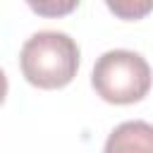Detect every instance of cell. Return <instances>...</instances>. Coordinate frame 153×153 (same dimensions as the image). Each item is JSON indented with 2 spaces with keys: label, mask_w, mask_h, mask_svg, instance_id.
Returning a JSON list of instances; mask_svg holds the SVG:
<instances>
[{
  "label": "cell",
  "mask_w": 153,
  "mask_h": 153,
  "mask_svg": "<svg viewBox=\"0 0 153 153\" xmlns=\"http://www.w3.org/2000/svg\"><path fill=\"white\" fill-rule=\"evenodd\" d=\"M151 67L134 50H108L103 53L91 72L93 91L112 105H131L151 91Z\"/></svg>",
  "instance_id": "2"
},
{
  "label": "cell",
  "mask_w": 153,
  "mask_h": 153,
  "mask_svg": "<svg viewBox=\"0 0 153 153\" xmlns=\"http://www.w3.org/2000/svg\"><path fill=\"white\" fill-rule=\"evenodd\" d=\"M38 17H50V19H55V17H67V14H72L76 7H79V2L81 0H24Z\"/></svg>",
  "instance_id": "5"
},
{
  "label": "cell",
  "mask_w": 153,
  "mask_h": 153,
  "mask_svg": "<svg viewBox=\"0 0 153 153\" xmlns=\"http://www.w3.org/2000/svg\"><path fill=\"white\" fill-rule=\"evenodd\" d=\"M5 96H7V76H5V72L0 69V105L5 103Z\"/></svg>",
  "instance_id": "6"
},
{
  "label": "cell",
  "mask_w": 153,
  "mask_h": 153,
  "mask_svg": "<svg viewBox=\"0 0 153 153\" xmlns=\"http://www.w3.org/2000/svg\"><path fill=\"white\" fill-rule=\"evenodd\" d=\"M108 10L124 22H139L153 12V0H105Z\"/></svg>",
  "instance_id": "4"
},
{
  "label": "cell",
  "mask_w": 153,
  "mask_h": 153,
  "mask_svg": "<svg viewBox=\"0 0 153 153\" xmlns=\"http://www.w3.org/2000/svg\"><path fill=\"white\" fill-rule=\"evenodd\" d=\"M105 151L108 153H115V151H153V124L141 122V120L122 122L108 136Z\"/></svg>",
  "instance_id": "3"
},
{
  "label": "cell",
  "mask_w": 153,
  "mask_h": 153,
  "mask_svg": "<svg viewBox=\"0 0 153 153\" xmlns=\"http://www.w3.org/2000/svg\"><path fill=\"white\" fill-rule=\"evenodd\" d=\"M19 67L24 79L36 88H65L76 76L79 45L62 31H38L22 45Z\"/></svg>",
  "instance_id": "1"
}]
</instances>
